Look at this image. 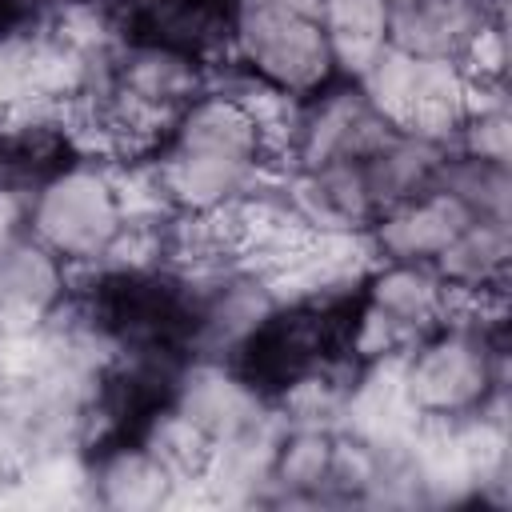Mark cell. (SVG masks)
<instances>
[{
    "mask_svg": "<svg viewBox=\"0 0 512 512\" xmlns=\"http://www.w3.org/2000/svg\"><path fill=\"white\" fill-rule=\"evenodd\" d=\"M100 484H104V500L120 504V508H148L160 504L168 496L172 472L144 448V452H120L100 468Z\"/></svg>",
    "mask_w": 512,
    "mask_h": 512,
    "instance_id": "cell-6",
    "label": "cell"
},
{
    "mask_svg": "<svg viewBox=\"0 0 512 512\" xmlns=\"http://www.w3.org/2000/svg\"><path fill=\"white\" fill-rule=\"evenodd\" d=\"M28 224L36 228V240L64 264L108 256V248L124 232L116 176L96 168V160L56 172L28 204Z\"/></svg>",
    "mask_w": 512,
    "mask_h": 512,
    "instance_id": "cell-1",
    "label": "cell"
},
{
    "mask_svg": "<svg viewBox=\"0 0 512 512\" xmlns=\"http://www.w3.org/2000/svg\"><path fill=\"white\" fill-rule=\"evenodd\" d=\"M28 204H32V200H28ZM28 204H24V196H20L16 188L0 184V244L16 240V228H20V220L28 216Z\"/></svg>",
    "mask_w": 512,
    "mask_h": 512,
    "instance_id": "cell-8",
    "label": "cell"
},
{
    "mask_svg": "<svg viewBox=\"0 0 512 512\" xmlns=\"http://www.w3.org/2000/svg\"><path fill=\"white\" fill-rule=\"evenodd\" d=\"M232 36L248 72H256L260 80L276 84L288 96L312 92L336 68L328 32L320 28L316 16H304V12L244 0Z\"/></svg>",
    "mask_w": 512,
    "mask_h": 512,
    "instance_id": "cell-2",
    "label": "cell"
},
{
    "mask_svg": "<svg viewBox=\"0 0 512 512\" xmlns=\"http://www.w3.org/2000/svg\"><path fill=\"white\" fill-rule=\"evenodd\" d=\"M400 372L404 392L420 416H456L484 400V348L468 332H452L420 348Z\"/></svg>",
    "mask_w": 512,
    "mask_h": 512,
    "instance_id": "cell-3",
    "label": "cell"
},
{
    "mask_svg": "<svg viewBox=\"0 0 512 512\" xmlns=\"http://www.w3.org/2000/svg\"><path fill=\"white\" fill-rule=\"evenodd\" d=\"M468 224V208L456 192H436L408 200L380 224V252L392 260H420V256H440L444 244Z\"/></svg>",
    "mask_w": 512,
    "mask_h": 512,
    "instance_id": "cell-4",
    "label": "cell"
},
{
    "mask_svg": "<svg viewBox=\"0 0 512 512\" xmlns=\"http://www.w3.org/2000/svg\"><path fill=\"white\" fill-rule=\"evenodd\" d=\"M128 4H148V0H128Z\"/></svg>",
    "mask_w": 512,
    "mask_h": 512,
    "instance_id": "cell-9",
    "label": "cell"
},
{
    "mask_svg": "<svg viewBox=\"0 0 512 512\" xmlns=\"http://www.w3.org/2000/svg\"><path fill=\"white\" fill-rule=\"evenodd\" d=\"M180 412L212 440H224L260 420L256 392L220 368H196L188 376V384L180 388Z\"/></svg>",
    "mask_w": 512,
    "mask_h": 512,
    "instance_id": "cell-5",
    "label": "cell"
},
{
    "mask_svg": "<svg viewBox=\"0 0 512 512\" xmlns=\"http://www.w3.org/2000/svg\"><path fill=\"white\" fill-rule=\"evenodd\" d=\"M332 456H336V444L320 428H300L296 436H288L276 448L272 472H276V480L304 488V484H316V480L332 476Z\"/></svg>",
    "mask_w": 512,
    "mask_h": 512,
    "instance_id": "cell-7",
    "label": "cell"
}]
</instances>
